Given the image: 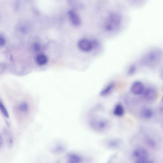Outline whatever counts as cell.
Returning a JSON list of instances; mask_svg holds the SVG:
<instances>
[{"mask_svg": "<svg viewBox=\"0 0 163 163\" xmlns=\"http://www.w3.org/2000/svg\"><path fill=\"white\" fill-rule=\"evenodd\" d=\"M162 57L160 50L154 49L147 53L142 59L143 63L149 67H154L160 62Z\"/></svg>", "mask_w": 163, "mask_h": 163, "instance_id": "cell-1", "label": "cell"}, {"mask_svg": "<svg viewBox=\"0 0 163 163\" xmlns=\"http://www.w3.org/2000/svg\"><path fill=\"white\" fill-rule=\"evenodd\" d=\"M90 125L94 130L99 132H104L109 129V122L103 119L95 118L91 120Z\"/></svg>", "mask_w": 163, "mask_h": 163, "instance_id": "cell-2", "label": "cell"}, {"mask_svg": "<svg viewBox=\"0 0 163 163\" xmlns=\"http://www.w3.org/2000/svg\"><path fill=\"white\" fill-rule=\"evenodd\" d=\"M77 46L81 51L88 52L91 51L93 49L97 48L98 44L96 40L91 41L87 39H82L79 41Z\"/></svg>", "mask_w": 163, "mask_h": 163, "instance_id": "cell-3", "label": "cell"}, {"mask_svg": "<svg viewBox=\"0 0 163 163\" xmlns=\"http://www.w3.org/2000/svg\"><path fill=\"white\" fill-rule=\"evenodd\" d=\"M133 156L137 163H144L148 161V153L143 148L135 149L133 152Z\"/></svg>", "mask_w": 163, "mask_h": 163, "instance_id": "cell-4", "label": "cell"}, {"mask_svg": "<svg viewBox=\"0 0 163 163\" xmlns=\"http://www.w3.org/2000/svg\"><path fill=\"white\" fill-rule=\"evenodd\" d=\"M145 100L148 102L154 101L157 97V92L156 89L152 87H149L145 89L143 93Z\"/></svg>", "mask_w": 163, "mask_h": 163, "instance_id": "cell-5", "label": "cell"}, {"mask_svg": "<svg viewBox=\"0 0 163 163\" xmlns=\"http://www.w3.org/2000/svg\"><path fill=\"white\" fill-rule=\"evenodd\" d=\"M145 89L143 84L141 81H136L134 82L132 84L130 90L134 95H140L143 94Z\"/></svg>", "mask_w": 163, "mask_h": 163, "instance_id": "cell-6", "label": "cell"}, {"mask_svg": "<svg viewBox=\"0 0 163 163\" xmlns=\"http://www.w3.org/2000/svg\"><path fill=\"white\" fill-rule=\"evenodd\" d=\"M66 158L68 162L70 163H80L83 161L82 157L74 153L68 154Z\"/></svg>", "mask_w": 163, "mask_h": 163, "instance_id": "cell-7", "label": "cell"}, {"mask_svg": "<svg viewBox=\"0 0 163 163\" xmlns=\"http://www.w3.org/2000/svg\"><path fill=\"white\" fill-rule=\"evenodd\" d=\"M115 86V83L114 82L108 84L101 91L100 95L102 97L108 95L112 92Z\"/></svg>", "mask_w": 163, "mask_h": 163, "instance_id": "cell-8", "label": "cell"}, {"mask_svg": "<svg viewBox=\"0 0 163 163\" xmlns=\"http://www.w3.org/2000/svg\"><path fill=\"white\" fill-rule=\"evenodd\" d=\"M68 15L71 22L74 25L78 26L80 25V19L76 12L73 11H70L68 12Z\"/></svg>", "mask_w": 163, "mask_h": 163, "instance_id": "cell-9", "label": "cell"}, {"mask_svg": "<svg viewBox=\"0 0 163 163\" xmlns=\"http://www.w3.org/2000/svg\"><path fill=\"white\" fill-rule=\"evenodd\" d=\"M140 114L141 117L143 119H149L153 117V112L150 108L146 107L142 109Z\"/></svg>", "mask_w": 163, "mask_h": 163, "instance_id": "cell-10", "label": "cell"}, {"mask_svg": "<svg viewBox=\"0 0 163 163\" xmlns=\"http://www.w3.org/2000/svg\"><path fill=\"white\" fill-rule=\"evenodd\" d=\"M35 61L37 64L39 65H44L47 63L48 58L44 54H40L36 56Z\"/></svg>", "mask_w": 163, "mask_h": 163, "instance_id": "cell-11", "label": "cell"}, {"mask_svg": "<svg viewBox=\"0 0 163 163\" xmlns=\"http://www.w3.org/2000/svg\"><path fill=\"white\" fill-rule=\"evenodd\" d=\"M124 109L123 106L120 104H117L115 105L113 111L115 115L121 117L124 115Z\"/></svg>", "mask_w": 163, "mask_h": 163, "instance_id": "cell-12", "label": "cell"}, {"mask_svg": "<svg viewBox=\"0 0 163 163\" xmlns=\"http://www.w3.org/2000/svg\"><path fill=\"white\" fill-rule=\"evenodd\" d=\"M120 143L119 140L117 139H112L107 142L106 146L108 148L114 149L118 147L120 145Z\"/></svg>", "mask_w": 163, "mask_h": 163, "instance_id": "cell-13", "label": "cell"}, {"mask_svg": "<svg viewBox=\"0 0 163 163\" xmlns=\"http://www.w3.org/2000/svg\"><path fill=\"white\" fill-rule=\"evenodd\" d=\"M65 150V147L61 143L57 144L52 149V152L55 154H59L63 152Z\"/></svg>", "mask_w": 163, "mask_h": 163, "instance_id": "cell-14", "label": "cell"}, {"mask_svg": "<svg viewBox=\"0 0 163 163\" xmlns=\"http://www.w3.org/2000/svg\"><path fill=\"white\" fill-rule=\"evenodd\" d=\"M19 109L22 112L24 113L28 112L29 109V105L26 102H22L19 105Z\"/></svg>", "mask_w": 163, "mask_h": 163, "instance_id": "cell-15", "label": "cell"}, {"mask_svg": "<svg viewBox=\"0 0 163 163\" xmlns=\"http://www.w3.org/2000/svg\"><path fill=\"white\" fill-rule=\"evenodd\" d=\"M0 110L5 117L8 118L9 117L7 109L1 99H0Z\"/></svg>", "mask_w": 163, "mask_h": 163, "instance_id": "cell-16", "label": "cell"}, {"mask_svg": "<svg viewBox=\"0 0 163 163\" xmlns=\"http://www.w3.org/2000/svg\"><path fill=\"white\" fill-rule=\"evenodd\" d=\"M21 22L19 24L18 28L19 30L21 33H25L28 31V30L27 25L25 22Z\"/></svg>", "mask_w": 163, "mask_h": 163, "instance_id": "cell-17", "label": "cell"}, {"mask_svg": "<svg viewBox=\"0 0 163 163\" xmlns=\"http://www.w3.org/2000/svg\"><path fill=\"white\" fill-rule=\"evenodd\" d=\"M137 70V67L134 65H132L129 68L128 73L129 75L131 76L133 75Z\"/></svg>", "mask_w": 163, "mask_h": 163, "instance_id": "cell-18", "label": "cell"}, {"mask_svg": "<svg viewBox=\"0 0 163 163\" xmlns=\"http://www.w3.org/2000/svg\"><path fill=\"white\" fill-rule=\"evenodd\" d=\"M4 133L5 135H7V141L9 145L11 146L13 142V140L12 137L11 136L9 132L6 130H4Z\"/></svg>", "mask_w": 163, "mask_h": 163, "instance_id": "cell-19", "label": "cell"}, {"mask_svg": "<svg viewBox=\"0 0 163 163\" xmlns=\"http://www.w3.org/2000/svg\"><path fill=\"white\" fill-rule=\"evenodd\" d=\"M146 143L149 146L152 147H155L156 143L155 141L151 138H148L146 140Z\"/></svg>", "mask_w": 163, "mask_h": 163, "instance_id": "cell-20", "label": "cell"}, {"mask_svg": "<svg viewBox=\"0 0 163 163\" xmlns=\"http://www.w3.org/2000/svg\"><path fill=\"white\" fill-rule=\"evenodd\" d=\"M33 50L35 52L39 51L41 49V46L40 44L37 43H35L34 44L33 46Z\"/></svg>", "mask_w": 163, "mask_h": 163, "instance_id": "cell-21", "label": "cell"}, {"mask_svg": "<svg viewBox=\"0 0 163 163\" xmlns=\"http://www.w3.org/2000/svg\"><path fill=\"white\" fill-rule=\"evenodd\" d=\"M6 43V40L5 37L2 35H0V47L4 46Z\"/></svg>", "mask_w": 163, "mask_h": 163, "instance_id": "cell-22", "label": "cell"}, {"mask_svg": "<svg viewBox=\"0 0 163 163\" xmlns=\"http://www.w3.org/2000/svg\"><path fill=\"white\" fill-rule=\"evenodd\" d=\"M3 140L1 136L0 135V148H2L3 145Z\"/></svg>", "mask_w": 163, "mask_h": 163, "instance_id": "cell-23", "label": "cell"}]
</instances>
